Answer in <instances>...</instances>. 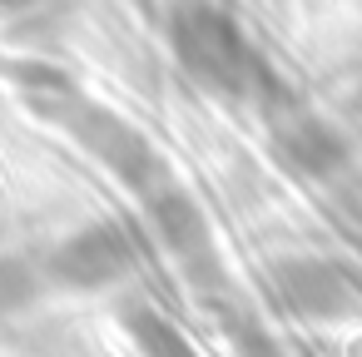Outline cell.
I'll return each instance as SVG.
<instances>
[{
  "instance_id": "8",
  "label": "cell",
  "mask_w": 362,
  "mask_h": 357,
  "mask_svg": "<svg viewBox=\"0 0 362 357\" xmlns=\"http://www.w3.org/2000/svg\"><path fill=\"white\" fill-rule=\"evenodd\" d=\"M25 298H30V278H25V268H16V263L0 258V312H6V308H21Z\"/></svg>"
},
{
  "instance_id": "5",
  "label": "cell",
  "mask_w": 362,
  "mask_h": 357,
  "mask_svg": "<svg viewBox=\"0 0 362 357\" xmlns=\"http://www.w3.org/2000/svg\"><path fill=\"white\" fill-rule=\"evenodd\" d=\"M278 298L303 317H332V312L347 308V283L332 263L293 258V263L278 268Z\"/></svg>"
},
{
  "instance_id": "9",
  "label": "cell",
  "mask_w": 362,
  "mask_h": 357,
  "mask_svg": "<svg viewBox=\"0 0 362 357\" xmlns=\"http://www.w3.org/2000/svg\"><path fill=\"white\" fill-rule=\"evenodd\" d=\"M357 110H362V95H357Z\"/></svg>"
},
{
  "instance_id": "7",
  "label": "cell",
  "mask_w": 362,
  "mask_h": 357,
  "mask_svg": "<svg viewBox=\"0 0 362 357\" xmlns=\"http://www.w3.org/2000/svg\"><path fill=\"white\" fill-rule=\"evenodd\" d=\"M134 332H139V342H144L154 357H194V352L184 347V337H179L174 327H164L159 317H134Z\"/></svg>"
},
{
  "instance_id": "6",
  "label": "cell",
  "mask_w": 362,
  "mask_h": 357,
  "mask_svg": "<svg viewBox=\"0 0 362 357\" xmlns=\"http://www.w3.org/2000/svg\"><path fill=\"white\" fill-rule=\"evenodd\" d=\"M149 223L159 228V238H164L174 253H194V248L209 243V223H204L199 204H194L184 189H169V184L149 189Z\"/></svg>"
},
{
  "instance_id": "1",
  "label": "cell",
  "mask_w": 362,
  "mask_h": 357,
  "mask_svg": "<svg viewBox=\"0 0 362 357\" xmlns=\"http://www.w3.org/2000/svg\"><path fill=\"white\" fill-rule=\"evenodd\" d=\"M169 40H174V60L184 65V75L199 80V85L214 90V95L243 100V95H253V90L268 80L258 50L248 45V35H243L223 11L204 6V0H189V6L174 11Z\"/></svg>"
},
{
  "instance_id": "2",
  "label": "cell",
  "mask_w": 362,
  "mask_h": 357,
  "mask_svg": "<svg viewBox=\"0 0 362 357\" xmlns=\"http://www.w3.org/2000/svg\"><path fill=\"white\" fill-rule=\"evenodd\" d=\"M35 110H40V115H50V119L75 139V144H85V149H90L110 174H119L129 189L149 194V189L169 184V174H164V164H159L154 144H149L134 124H124L115 110H105V105H95V100L75 95L65 80H55V85H50V95H45V100H35Z\"/></svg>"
},
{
  "instance_id": "3",
  "label": "cell",
  "mask_w": 362,
  "mask_h": 357,
  "mask_svg": "<svg viewBox=\"0 0 362 357\" xmlns=\"http://www.w3.org/2000/svg\"><path fill=\"white\" fill-rule=\"evenodd\" d=\"M129 263H134V243H129V228H119V223H95V228L65 238L60 253L50 258L55 278H65L75 288H100V283L119 278Z\"/></svg>"
},
{
  "instance_id": "4",
  "label": "cell",
  "mask_w": 362,
  "mask_h": 357,
  "mask_svg": "<svg viewBox=\"0 0 362 357\" xmlns=\"http://www.w3.org/2000/svg\"><path fill=\"white\" fill-rule=\"evenodd\" d=\"M273 149L298 174H337L347 164V134L337 124H322L308 110H288L273 124Z\"/></svg>"
}]
</instances>
